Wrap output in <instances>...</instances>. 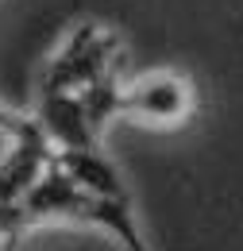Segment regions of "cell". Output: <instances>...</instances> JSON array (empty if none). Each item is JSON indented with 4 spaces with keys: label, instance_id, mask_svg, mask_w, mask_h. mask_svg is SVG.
Instances as JSON below:
<instances>
[{
    "label": "cell",
    "instance_id": "6da1fadb",
    "mask_svg": "<svg viewBox=\"0 0 243 251\" xmlns=\"http://www.w3.org/2000/svg\"><path fill=\"white\" fill-rule=\"evenodd\" d=\"M112 70H120V35L100 24H81L43 66L35 93H81Z\"/></svg>",
    "mask_w": 243,
    "mask_h": 251
},
{
    "label": "cell",
    "instance_id": "7a4b0ae2",
    "mask_svg": "<svg viewBox=\"0 0 243 251\" xmlns=\"http://www.w3.org/2000/svg\"><path fill=\"white\" fill-rule=\"evenodd\" d=\"M89 213H93V197L62 170L58 158H50V166L39 174V182L20 197L12 217L4 220V232H20V228L47 224V220H81V224H89Z\"/></svg>",
    "mask_w": 243,
    "mask_h": 251
},
{
    "label": "cell",
    "instance_id": "3957f363",
    "mask_svg": "<svg viewBox=\"0 0 243 251\" xmlns=\"http://www.w3.org/2000/svg\"><path fill=\"white\" fill-rule=\"evenodd\" d=\"M197 108V93L189 77L174 70H151L123 85V116L154 127H182Z\"/></svg>",
    "mask_w": 243,
    "mask_h": 251
},
{
    "label": "cell",
    "instance_id": "277c9868",
    "mask_svg": "<svg viewBox=\"0 0 243 251\" xmlns=\"http://www.w3.org/2000/svg\"><path fill=\"white\" fill-rule=\"evenodd\" d=\"M58 155L54 143L47 139V131L24 135V139H8V151L0 155V228L12 217V209L20 205V197L27 193L39 174L50 166V158Z\"/></svg>",
    "mask_w": 243,
    "mask_h": 251
},
{
    "label": "cell",
    "instance_id": "5b68a950",
    "mask_svg": "<svg viewBox=\"0 0 243 251\" xmlns=\"http://www.w3.org/2000/svg\"><path fill=\"white\" fill-rule=\"evenodd\" d=\"M39 124L47 131V139L54 143V151H81V147H100V131L93 127L89 112L77 93H39L35 108Z\"/></svg>",
    "mask_w": 243,
    "mask_h": 251
},
{
    "label": "cell",
    "instance_id": "8992f818",
    "mask_svg": "<svg viewBox=\"0 0 243 251\" xmlns=\"http://www.w3.org/2000/svg\"><path fill=\"white\" fill-rule=\"evenodd\" d=\"M62 162V170L89 193L93 201H131V193L123 186L120 170L104 158L100 147H81V151H58L54 155Z\"/></svg>",
    "mask_w": 243,
    "mask_h": 251
},
{
    "label": "cell",
    "instance_id": "52a82bcc",
    "mask_svg": "<svg viewBox=\"0 0 243 251\" xmlns=\"http://www.w3.org/2000/svg\"><path fill=\"white\" fill-rule=\"evenodd\" d=\"M43 124L35 112H20V108H8L0 100V135L4 139H24V135H39Z\"/></svg>",
    "mask_w": 243,
    "mask_h": 251
},
{
    "label": "cell",
    "instance_id": "ba28073f",
    "mask_svg": "<svg viewBox=\"0 0 243 251\" xmlns=\"http://www.w3.org/2000/svg\"><path fill=\"white\" fill-rule=\"evenodd\" d=\"M0 251H4V248H0Z\"/></svg>",
    "mask_w": 243,
    "mask_h": 251
}]
</instances>
